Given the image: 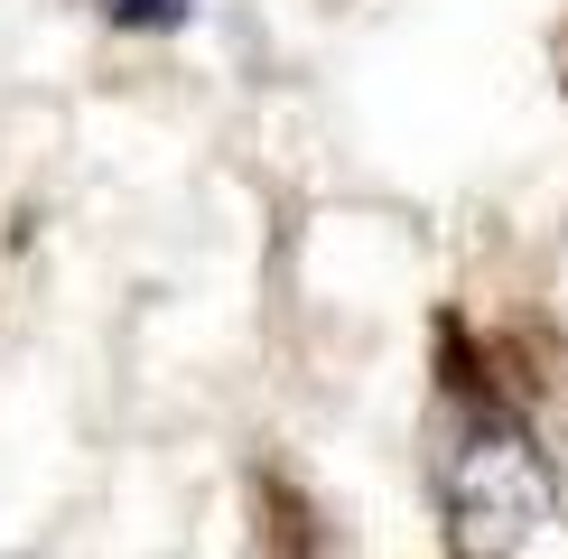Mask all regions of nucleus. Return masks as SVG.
<instances>
[{
    "instance_id": "nucleus-1",
    "label": "nucleus",
    "mask_w": 568,
    "mask_h": 559,
    "mask_svg": "<svg viewBox=\"0 0 568 559\" xmlns=\"http://www.w3.org/2000/svg\"><path fill=\"white\" fill-rule=\"evenodd\" d=\"M550 522V466L513 419H466L447 448V550L457 559H513Z\"/></svg>"
},
{
    "instance_id": "nucleus-2",
    "label": "nucleus",
    "mask_w": 568,
    "mask_h": 559,
    "mask_svg": "<svg viewBox=\"0 0 568 559\" xmlns=\"http://www.w3.org/2000/svg\"><path fill=\"white\" fill-rule=\"evenodd\" d=\"M112 19H122V29H178L186 0H112Z\"/></svg>"
}]
</instances>
